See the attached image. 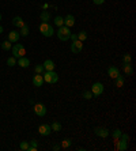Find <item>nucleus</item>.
Here are the masks:
<instances>
[{
	"label": "nucleus",
	"instance_id": "37",
	"mask_svg": "<svg viewBox=\"0 0 136 151\" xmlns=\"http://www.w3.org/2000/svg\"><path fill=\"white\" fill-rule=\"evenodd\" d=\"M60 148H61V147H60L59 144H54V146H53V150H54V151H59Z\"/></svg>",
	"mask_w": 136,
	"mask_h": 151
},
{
	"label": "nucleus",
	"instance_id": "4",
	"mask_svg": "<svg viewBox=\"0 0 136 151\" xmlns=\"http://www.w3.org/2000/svg\"><path fill=\"white\" fill-rule=\"evenodd\" d=\"M42 78H44V82L50 83V85H52V83H56V82L59 80V75L54 71H44Z\"/></svg>",
	"mask_w": 136,
	"mask_h": 151
},
{
	"label": "nucleus",
	"instance_id": "38",
	"mask_svg": "<svg viewBox=\"0 0 136 151\" xmlns=\"http://www.w3.org/2000/svg\"><path fill=\"white\" fill-rule=\"evenodd\" d=\"M1 33H3V27L0 26V34H1Z\"/></svg>",
	"mask_w": 136,
	"mask_h": 151
},
{
	"label": "nucleus",
	"instance_id": "10",
	"mask_svg": "<svg viewBox=\"0 0 136 151\" xmlns=\"http://www.w3.org/2000/svg\"><path fill=\"white\" fill-rule=\"evenodd\" d=\"M33 85L36 87H41L44 85V78H42V74H36L33 76Z\"/></svg>",
	"mask_w": 136,
	"mask_h": 151
},
{
	"label": "nucleus",
	"instance_id": "29",
	"mask_svg": "<svg viewBox=\"0 0 136 151\" xmlns=\"http://www.w3.org/2000/svg\"><path fill=\"white\" fill-rule=\"evenodd\" d=\"M0 46H1V48H3V49H4V50H10V49L12 48V46H11V42H10L8 40H7V41H4L3 44H0Z\"/></svg>",
	"mask_w": 136,
	"mask_h": 151
},
{
	"label": "nucleus",
	"instance_id": "28",
	"mask_svg": "<svg viewBox=\"0 0 136 151\" xmlns=\"http://www.w3.org/2000/svg\"><path fill=\"white\" fill-rule=\"evenodd\" d=\"M82 97L84 98V99H91V98H93V93L89 91V90H84V91L82 93Z\"/></svg>",
	"mask_w": 136,
	"mask_h": 151
},
{
	"label": "nucleus",
	"instance_id": "11",
	"mask_svg": "<svg viewBox=\"0 0 136 151\" xmlns=\"http://www.w3.org/2000/svg\"><path fill=\"white\" fill-rule=\"evenodd\" d=\"M19 31H15V30H12V31H10L8 33V41L11 42V44H16L19 41Z\"/></svg>",
	"mask_w": 136,
	"mask_h": 151
},
{
	"label": "nucleus",
	"instance_id": "15",
	"mask_svg": "<svg viewBox=\"0 0 136 151\" xmlns=\"http://www.w3.org/2000/svg\"><path fill=\"white\" fill-rule=\"evenodd\" d=\"M16 64H18L19 67H22V68H27V67L30 66V60H29L27 57H25V56H23V57H19V59H18Z\"/></svg>",
	"mask_w": 136,
	"mask_h": 151
},
{
	"label": "nucleus",
	"instance_id": "1",
	"mask_svg": "<svg viewBox=\"0 0 136 151\" xmlns=\"http://www.w3.org/2000/svg\"><path fill=\"white\" fill-rule=\"evenodd\" d=\"M40 31L44 37H52L54 34V29L52 25H49L48 22H42L40 25Z\"/></svg>",
	"mask_w": 136,
	"mask_h": 151
},
{
	"label": "nucleus",
	"instance_id": "3",
	"mask_svg": "<svg viewBox=\"0 0 136 151\" xmlns=\"http://www.w3.org/2000/svg\"><path fill=\"white\" fill-rule=\"evenodd\" d=\"M11 50H12V56L15 59L23 57V56L26 54V49H25V46H23L22 44H15L12 48H11Z\"/></svg>",
	"mask_w": 136,
	"mask_h": 151
},
{
	"label": "nucleus",
	"instance_id": "7",
	"mask_svg": "<svg viewBox=\"0 0 136 151\" xmlns=\"http://www.w3.org/2000/svg\"><path fill=\"white\" fill-rule=\"evenodd\" d=\"M82 49H83V42L79 40L76 41H72V44H71V52L73 53H80Z\"/></svg>",
	"mask_w": 136,
	"mask_h": 151
},
{
	"label": "nucleus",
	"instance_id": "24",
	"mask_svg": "<svg viewBox=\"0 0 136 151\" xmlns=\"http://www.w3.org/2000/svg\"><path fill=\"white\" fill-rule=\"evenodd\" d=\"M19 34H21L22 37H27V34H29V26H27V25H25L23 27H21Z\"/></svg>",
	"mask_w": 136,
	"mask_h": 151
},
{
	"label": "nucleus",
	"instance_id": "34",
	"mask_svg": "<svg viewBox=\"0 0 136 151\" xmlns=\"http://www.w3.org/2000/svg\"><path fill=\"white\" fill-rule=\"evenodd\" d=\"M29 144H30L32 147H36V148H38V142H37L36 139H34V140H32V142L29 143Z\"/></svg>",
	"mask_w": 136,
	"mask_h": 151
},
{
	"label": "nucleus",
	"instance_id": "20",
	"mask_svg": "<svg viewBox=\"0 0 136 151\" xmlns=\"http://www.w3.org/2000/svg\"><path fill=\"white\" fill-rule=\"evenodd\" d=\"M50 128H52V131H54V132H60V131H61V124H60L59 121H54V123H52Z\"/></svg>",
	"mask_w": 136,
	"mask_h": 151
},
{
	"label": "nucleus",
	"instance_id": "33",
	"mask_svg": "<svg viewBox=\"0 0 136 151\" xmlns=\"http://www.w3.org/2000/svg\"><path fill=\"white\" fill-rule=\"evenodd\" d=\"M120 139H121V140H124V142H129V135H128V133H121Z\"/></svg>",
	"mask_w": 136,
	"mask_h": 151
},
{
	"label": "nucleus",
	"instance_id": "26",
	"mask_svg": "<svg viewBox=\"0 0 136 151\" xmlns=\"http://www.w3.org/2000/svg\"><path fill=\"white\" fill-rule=\"evenodd\" d=\"M34 71H36V74H44L45 68H44V66H42V64H37V66L34 67Z\"/></svg>",
	"mask_w": 136,
	"mask_h": 151
},
{
	"label": "nucleus",
	"instance_id": "31",
	"mask_svg": "<svg viewBox=\"0 0 136 151\" xmlns=\"http://www.w3.org/2000/svg\"><path fill=\"white\" fill-rule=\"evenodd\" d=\"M121 131L120 129H114L113 131V133H112V136H113V139L116 140V139H120V136H121Z\"/></svg>",
	"mask_w": 136,
	"mask_h": 151
},
{
	"label": "nucleus",
	"instance_id": "32",
	"mask_svg": "<svg viewBox=\"0 0 136 151\" xmlns=\"http://www.w3.org/2000/svg\"><path fill=\"white\" fill-rule=\"evenodd\" d=\"M122 61L124 64H127V63H131V54H124V57H122Z\"/></svg>",
	"mask_w": 136,
	"mask_h": 151
},
{
	"label": "nucleus",
	"instance_id": "19",
	"mask_svg": "<svg viewBox=\"0 0 136 151\" xmlns=\"http://www.w3.org/2000/svg\"><path fill=\"white\" fill-rule=\"evenodd\" d=\"M12 25H14L15 27H19V29L25 26V23H23V19L21 18V17H15V18L12 19Z\"/></svg>",
	"mask_w": 136,
	"mask_h": 151
},
{
	"label": "nucleus",
	"instance_id": "35",
	"mask_svg": "<svg viewBox=\"0 0 136 151\" xmlns=\"http://www.w3.org/2000/svg\"><path fill=\"white\" fill-rule=\"evenodd\" d=\"M93 3L97 6H101V4H104L105 3V0H93Z\"/></svg>",
	"mask_w": 136,
	"mask_h": 151
},
{
	"label": "nucleus",
	"instance_id": "25",
	"mask_svg": "<svg viewBox=\"0 0 136 151\" xmlns=\"http://www.w3.org/2000/svg\"><path fill=\"white\" fill-rule=\"evenodd\" d=\"M78 40L82 41V42H84V41L87 40V33H86V31H84V30L80 31V33L78 34Z\"/></svg>",
	"mask_w": 136,
	"mask_h": 151
},
{
	"label": "nucleus",
	"instance_id": "2",
	"mask_svg": "<svg viewBox=\"0 0 136 151\" xmlns=\"http://www.w3.org/2000/svg\"><path fill=\"white\" fill-rule=\"evenodd\" d=\"M69 36H71V31H69V27L67 26H60L59 30H57V37H59L60 41H63V42H65V41L69 40Z\"/></svg>",
	"mask_w": 136,
	"mask_h": 151
},
{
	"label": "nucleus",
	"instance_id": "36",
	"mask_svg": "<svg viewBox=\"0 0 136 151\" xmlns=\"http://www.w3.org/2000/svg\"><path fill=\"white\" fill-rule=\"evenodd\" d=\"M69 38H71L72 41H76L78 40V34H71V36H69Z\"/></svg>",
	"mask_w": 136,
	"mask_h": 151
},
{
	"label": "nucleus",
	"instance_id": "30",
	"mask_svg": "<svg viewBox=\"0 0 136 151\" xmlns=\"http://www.w3.org/2000/svg\"><path fill=\"white\" fill-rule=\"evenodd\" d=\"M29 147H30L29 142H21V144H19V148L23 150V151H27V150H29Z\"/></svg>",
	"mask_w": 136,
	"mask_h": 151
},
{
	"label": "nucleus",
	"instance_id": "17",
	"mask_svg": "<svg viewBox=\"0 0 136 151\" xmlns=\"http://www.w3.org/2000/svg\"><path fill=\"white\" fill-rule=\"evenodd\" d=\"M122 70H124V74H125V75H128V76H132V75H133V68H132L131 63H127V64H124Z\"/></svg>",
	"mask_w": 136,
	"mask_h": 151
},
{
	"label": "nucleus",
	"instance_id": "9",
	"mask_svg": "<svg viewBox=\"0 0 136 151\" xmlns=\"http://www.w3.org/2000/svg\"><path fill=\"white\" fill-rule=\"evenodd\" d=\"M94 133L97 136H100V138H108L109 136V131L106 128H104V127H97V128H94Z\"/></svg>",
	"mask_w": 136,
	"mask_h": 151
},
{
	"label": "nucleus",
	"instance_id": "27",
	"mask_svg": "<svg viewBox=\"0 0 136 151\" xmlns=\"http://www.w3.org/2000/svg\"><path fill=\"white\" fill-rule=\"evenodd\" d=\"M7 66H8V67H14V66H16V59L14 57V56L8 57V59H7Z\"/></svg>",
	"mask_w": 136,
	"mask_h": 151
},
{
	"label": "nucleus",
	"instance_id": "39",
	"mask_svg": "<svg viewBox=\"0 0 136 151\" xmlns=\"http://www.w3.org/2000/svg\"><path fill=\"white\" fill-rule=\"evenodd\" d=\"M0 21H1V14H0Z\"/></svg>",
	"mask_w": 136,
	"mask_h": 151
},
{
	"label": "nucleus",
	"instance_id": "21",
	"mask_svg": "<svg viewBox=\"0 0 136 151\" xmlns=\"http://www.w3.org/2000/svg\"><path fill=\"white\" fill-rule=\"evenodd\" d=\"M49 19H50V15L48 11H42L41 12V21L42 22H49Z\"/></svg>",
	"mask_w": 136,
	"mask_h": 151
},
{
	"label": "nucleus",
	"instance_id": "6",
	"mask_svg": "<svg viewBox=\"0 0 136 151\" xmlns=\"http://www.w3.org/2000/svg\"><path fill=\"white\" fill-rule=\"evenodd\" d=\"M34 113H36L38 117H44L46 114V106L44 103H36L34 105Z\"/></svg>",
	"mask_w": 136,
	"mask_h": 151
},
{
	"label": "nucleus",
	"instance_id": "5",
	"mask_svg": "<svg viewBox=\"0 0 136 151\" xmlns=\"http://www.w3.org/2000/svg\"><path fill=\"white\" fill-rule=\"evenodd\" d=\"M104 85L101 83V82H95L94 85L91 86V93H93V95H95V97H100V95H102V93H104Z\"/></svg>",
	"mask_w": 136,
	"mask_h": 151
},
{
	"label": "nucleus",
	"instance_id": "23",
	"mask_svg": "<svg viewBox=\"0 0 136 151\" xmlns=\"http://www.w3.org/2000/svg\"><path fill=\"white\" fill-rule=\"evenodd\" d=\"M53 22H54V25H56V26H63L64 25V18L63 17H56V18L53 19Z\"/></svg>",
	"mask_w": 136,
	"mask_h": 151
},
{
	"label": "nucleus",
	"instance_id": "12",
	"mask_svg": "<svg viewBox=\"0 0 136 151\" xmlns=\"http://www.w3.org/2000/svg\"><path fill=\"white\" fill-rule=\"evenodd\" d=\"M108 75L112 78V79H114V78H117L118 75H120V70H118L117 67L114 66H110L108 68Z\"/></svg>",
	"mask_w": 136,
	"mask_h": 151
},
{
	"label": "nucleus",
	"instance_id": "16",
	"mask_svg": "<svg viewBox=\"0 0 136 151\" xmlns=\"http://www.w3.org/2000/svg\"><path fill=\"white\" fill-rule=\"evenodd\" d=\"M42 66H44V68H45V71H54V63L52 61V60H49V59L45 60Z\"/></svg>",
	"mask_w": 136,
	"mask_h": 151
},
{
	"label": "nucleus",
	"instance_id": "13",
	"mask_svg": "<svg viewBox=\"0 0 136 151\" xmlns=\"http://www.w3.org/2000/svg\"><path fill=\"white\" fill-rule=\"evenodd\" d=\"M116 148L118 151H125L128 148V142H124L121 139H116Z\"/></svg>",
	"mask_w": 136,
	"mask_h": 151
},
{
	"label": "nucleus",
	"instance_id": "8",
	"mask_svg": "<svg viewBox=\"0 0 136 151\" xmlns=\"http://www.w3.org/2000/svg\"><path fill=\"white\" fill-rule=\"evenodd\" d=\"M38 132H40V135H42V136H48V135L52 133V128H50L49 124H41L40 127H38Z\"/></svg>",
	"mask_w": 136,
	"mask_h": 151
},
{
	"label": "nucleus",
	"instance_id": "18",
	"mask_svg": "<svg viewBox=\"0 0 136 151\" xmlns=\"http://www.w3.org/2000/svg\"><path fill=\"white\" fill-rule=\"evenodd\" d=\"M124 82H125V79H124V76L118 75L117 78H114V86L117 87V89H121L122 86H124Z\"/></svg>",
	"mask_w": 136,
	"mask_h": 151
},
{
	"label": "nucleus",
	"instance_id": "14",
	"mask_svg": "<svg viewBox=\"0 0 136 151\" xmlns=\"http://www.w3.org/2000/svg\"><path fill=\"white\" fill-rule=\"evenodd\" d=\"M73 25H75V18H73V15H71V14H68L67 17L64 18V26H67V27H72Z\"/></svg>",
	"mask_w": 136,
	"mask_h": 151
},
{
	"label": "nucleus",
	"instance_id": "22",
	"mask_svg": "<svg viewBox=\"0 0 136 151\" xmlns=\"http://www.w3.org/2000/svg\"><path fill=\"white\" fill-rule=\"evenodd\" d=\"M71 144H72V140L71 139H64L63 142H61V148H68V147H71Z\"/></svg>",
	"mask_w": 136,
	"mask_h": 151
}]
</instances>
